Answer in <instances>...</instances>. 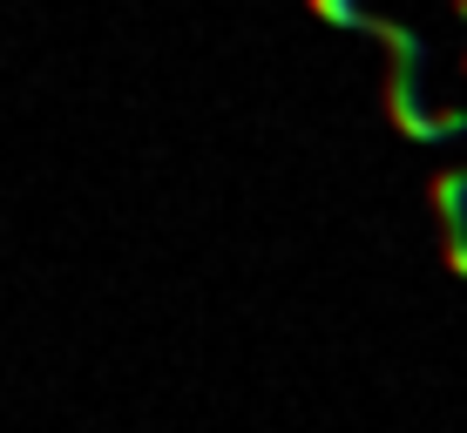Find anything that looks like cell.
Instances as JSON below:
<instances>
[{"label":"cell","instance_id":"277c9868","mask_svg":"<svg viewBox=\"0 0 467 433\" xmlns=\"http://www.w3.org/2000/svg\"><path fill=\"white\" fill-rule=\"evenodd\" d=\"M461 68H467V55H461Z\"/></svg>","mask_w":467,"mask_h":433},{"label":"cell","instance_id":"3957f363","mask_svg":"<svg viewBox=\"0 0 467 433\" xmlns=\"http://www.w3.org/2000/svg\"><path fill=\"white\" fill-rule=\"evenodd\" d=\"M454 14H461V21H467V0H454Z\"/></svg>","mask_w":467,"mask_h":433},{"label":"cell","instance_id":"6da1fadb","mask_svg":"<svg viewBox=\"0 0 467 433\" xmlns=\"http://www.w3.org/2000/svg\"><path fill=\"white\" fill-rule=\"evenodd\" d=\"M373 41L393 55V75H386V108H393V129L413 136V142H447V136H467V116L461 108H427V41L400 21H373Z\"/></svg>","mask_w":467,"mask_h":433},{"label":"cell","instance_id":"7a4b0ae2","mask_svg":"<svg viewBox=\"0 0 467 433\" xmlns=\"http://www.w3.org/2000/svg\"><path fill=\"white\" fill-rule=\"evenodd\" d=\"M312 14L332 21V27H352V35H373V14H366L359 0H312Z\"/></svg>","mask_w":467,"mask_h":433}]
</instances>
